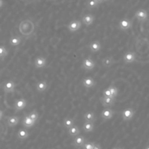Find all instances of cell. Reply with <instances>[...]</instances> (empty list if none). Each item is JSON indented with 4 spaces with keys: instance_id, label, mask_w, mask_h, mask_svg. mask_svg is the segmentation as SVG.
Wrapping results in <instances>:
<instances>
[{
    "instance_id": "cell-15",
    "label": "cell",
    "mask_w": 149,
    "mask_h": 149,
    "mask_svg": "<svg viewBox=\"0 0 149 149\" xmlns=\"http://www.w3.org/2000/svg\"><path fill=\"white\" fill-rule=\"evenodd\" d=\"M94 20L95 17L93 15L90 13H87L83 16L81 23H83L86 26H89L93 24Z\"/></svg>"
},
{
    "instance_id": "cell-4",
    "label": "cell",
    "mask_w": 149,
    "mask_h": 149,
    "mask_svg": "<svg viewBox=\"0 0 149 149\" xmlns=\"http://www.w3.org/2000/svg\"><path fill=\"white\" fill-rule=\"evenodd\" d=\"M132 27V22L128 18L121 19L118 23V28L122 31H127Z\"/></svg>"
},
{
    "instance_id": "cell-9",
    "label": "cell",
    "mask_w": 149,
    "mask_h": 149,
    "mask_svg": "<svg viewBox=\"0 0 149 149\" xmlns=\"http://www.w3.org/2000/svg\"><path fill=\"white\" fill-rule=\"evenodd\" d=\"M102 105L105 108H110L113 106L115 102V98L102 97L100 98Z\"/></svg>"
},
{
    "instance_id": "cell-2",
    "label": "cell",
    "mask_w": 149,
    "mask_h": 149,
    "mask_svg": "<svg viewBox=\"0 0 149 149\" xmlns=\"http://www.w3.org/2000/svg\"><path fill=\"white\" fill-rule=\"evenodd\" d=\"M95 66V62L90 57L85 58L83 61L81 65V68L87 71L93 70Z\"/></svg>"
},
{
    "instance_id": "cell-20",
    "label": "cell",
    "mask_w": 149,
    "mask_h": 149,
    "mask_svg": "<svg viewBox=\"0 0 149 149\" xmlns=\"http://www.w3.org/2000/svg\"><path fill=\"white\" fill-rule=\"evenodd\" d=\"M20 118L17 116H11L7 119V124L9 127H14L17 125L19 122Z\"/></svg>"
},
{
    "instance_id": "cell-22",
    "label": "cell",
    "mask_w": 149,
    "mask_h": 149,
    "mask_svg": "<svg viewBox=\"0 0 149 149\" xmlns=\"http://www.w3.org/2000/svg\"><path fill=\"white\" fill-rule=\"evenodd\" d=\"M29 136V132L26 129H20L17 133V137L20 140H25Z\"/></svg>"
},
{
    "instance_id": "cell-39",
    "label": "cell",
    "mask_w": 149,
    "mask_h": 149,
    "mask_svg": "<svg viewBox=\"0 0 149 149\" xmlns=\"http://www.w3.org/2000/svg\"><path fill=\"white\" fill-rule=\"evenodd\" d=\"M144 149H149V145L148 144H147V145L146 146V147Z\"/></svg>"
},
{
    "instance_id": "cell-41",
    "label": "cell",
    "mask_w": 149,
    "mask_h": 149,
    "mask_svg": "<svg viewBox=\"0 0 149 149\" xmlns=\"http://www.w3.org/2000/svg\"><path fill=\"white\" fill-rule=\"evenodd\" d=\"M48 1H55L56 0H48Z\"/></svg>"
},
{
    "instance_id": "cell-11",
    "label": "cell",
    "mask_w": 149,
    "mask_h": 149,
    "mask_svg": "<svg viewBox=\"0 0 149 149\" xmlns=\"http://www.w3.org/2000/svg\"><path fill=\"white\" fill-rule=\"evenodd\" d=\"M16 84L13 80L6 81L3 85V90L6 93H13L15 91Z\"/></svg>"
},
{
    "instance_id": "cell-19",
    "label": "cell",
    "mask_w": 149,
    "mask_h": 149,
    "mask_svg": "<svg viewBox=\"0 0 149 149\" xmlns=\"http://www.w3.org/2000/svg\"><path fill=\"white\" fill-rule=\"evenodd\" d=\"M47 86H48V84L45 80L38 81L36 85V90L39 93L44 92L47 89Z\"/></svg>"
},
{
    "instance_id": "cell-5",
    "label": "cell",
    "mask_w": 149,
    "mask_h": 149,
    "mask_svg": "<svg viewBox=\"0 0 149 149\" xmlns=\"http://www.w3.org/2000/svg\"><path fill=\"white\" fill-rule=\"evenodd\" d=\"M134 111L132 108H127L122 112V118L123 121H129L132 119L134 115Z\"/></svg>"
},
{
    "instance_id": "cell-6",
    "label": "cell",
    "mask_w": 149,
    "mask_h": 149,
    "mask_svg": "<svg viewBox=\"0 0 149 149\" xmlns=\"http://www.w3.org/2000/svg\"><path fill=\"white\" fill-rule=\"evenodd\" d=\"M87 141L86 139L82 135H77L74 137L72 141V145L77 148L82 147L83 144Z\"/></svg>"
},
{
    "instance_id": "cell-33",
    "label": "cell",
    "mask_w": 149,
    "mask_h": 149,
    "mask_svg": "<svg viewBox=\"0 0 149 149\" xmlns=\"http://www.w3.org/2000/svg\"><path fill=\"white\" fill-rule=\"evenodd\" d=\"M93 149H101V146H100V144H98V143H95Z\"/></svg>"
},
{
    "instance_id": "cell-31",
    "label": "cell",
    "mask_w": 149,
    "mask_h": 149,
    "mask_svg": "<svg viewBox=\"0 0 149 149\" xmlns=\"http://www.w3.org/2000/svg\"><path fill=\"white\" fill-rule=\"evenodd\" d=\"M95 142L93 141H86L82 146V149H93Z\"/></svg>"
},
{
    "instance_id": "cell-21",
    "label": "cell",
    "mask_w": 149,
    "mask_h": 149,
    "mask_svg": "<svg viewBox=\"0 0 149 149\" xmlns=\"http://www.w3.org/2000/svg\"><path fill=\"white\" fill-rule=\"evenodd\" d=\"M83 118H84V120L85 121L93 122H94L97 119L95 113L93 112L90 111L86 112L84 114Z\"/></svg>"
},
{
    "instance_id": "cell-32",
    "label": "cell",
    "mask_w": 149,
    "mask_h": 149,
    "mask_svg": "<svg viewBox=\"0 0 149 149\" xmlns=\"http://www.w3.org/2000/svg\"><path fill=\"white\" fill-rule=\"evenodd\" d=\"M102 95H103V97H112V94L108 88H107L103 90Z\"/></svg>"
},
{
    "instance_id": "cell-10",
    "label": "cell",
    "mask_w": 149,
    "mask_h": 149,
    "mask_svg": "<svg viewBox=\"0 0 149 149\" xmlns=\"http://www.w3.org/2000/svg\"><path fill=\"white\" fill-rule=\"evenodd\" d=\"M134 17L139 22H144L147 19V12L144 9H139L135 12Z\"/></svg>"
},
{
    "instance_id": "cell-18",
    "label": "cell",
    "mask_w": 149,
    "mask_h": 149,
    "mask_svg": "<svg viewBox=\"0 0 149 149\" xmlns=\"http://www.w3.org/2000/svg\"><path fill=\"white\" fill-rule=\"evenodd\" d=\"M36 122L32 120L27 115H25L22 120V125L27 128H29L32 127L35 125Z\"/></svg>"
},
{
    "instance_id": "cell-35",
    "label": "cell",
    "mask_w": 149,
    "mask_h": 149,
    "mask_svg": "<svg viewBox=\"0 0 149 149\" xmlns=\"http://www.w3.org/2000/svg\"><path fill=\"white\" fill-rule=\"evenodd\" d=\"M95 2H96L98 5L104 2V0H94Z\"/></svg>"
},
{
    "instance_id": "cell-42",
    "label": "cell",
    "mask_w": 149,
    "mask_h": 149,
    "mask_svg": "<svg viewBox=\"0 0 149 149\" xmlns=\"http://www.w3.org/2000/svg\"><path fill=\"white\" fill-rule=\"evenodd\" d=\"M50 149H53V148H50Z\"/></svg>"
},
{
    "instance_id": "cell-24",
    "label": "cell",
    "mask_w": 149,
    "mask_h": 149,
    "mask_svg": "<svg viewBox=\"0 0 149 149\" xmlns=\"http://www.w3.org/2000/svg\"><path fill=\"white\" fill-rule=\"evenodd\" d=\"M94 122L85 121L83 125V129L85 132H90L94 130Z\"/></svg>"
},
{
    "instance_id": "cell-28",
    "label": "cell",
    "mask_w": 149,
    "mask_h": 149,
    "mask_svg": "<svg viewBox=\"0 0 149 149\" xmlns=\"http://www.w3.org/2000/svg\"><path fill=\"white\" fill-rule=\"evenodd\" d=\"M86 6L87 9H88L89 10H91L97 8L98 6V4L94 0H88L86 3Z\"/></svg>"
},
{
    "instance_id": "cell-25",
    "label": "cell",
    "mask_w": 149,
    "mask_h": 149,
    "mask_svg": "<svg viewBox=\"0 0 149 149\" xmlns=\"http://www.w3.org/2000/svg\"><path fill=\"white\" fill-rule=\"evenodd\" d=\"M22 42V38L19 36H15L10 37L9 40V44L12 46L19 45Z\"/></svg>"
},
{
    "instance_id": "cell-36",
    "label": "cell",
    "mask_w": 149,
    "mask_h": 149,
    "mask_svg": "<svg viewBox=\"0 0 149 149\" xmlns=\"http://www.w3.org/2000/svg\"><path fill=\"white\" fill-rule=\"evenodd\" d=\"M112 149H123V147H120V146H116L113 147Z\"/></svg>"
},
{
    "instance_id": "cell-16",
    "label": "cell",
    "mask_w": 149,
    "mask_h": 149,
    "mask_svg": "<svg viewBox=\"0 0 149 149\" xmlns=\"http://www.w3.org/2000/svg\"><path fill=\"white\" fill-rule=\"evenodd\" d=\"M88 48L90 51L93 53H95L98 51H100L101 49V44L100 42L98 40H95L93 41H91L89 45Z\"/></svg>"
},
{
    "instance_id": "cell-37",
    "label": "cell",
    "mask_w": 149,
    "mask_h": 149,
    "mask_svg": "<svg viewBox=\"0 0 149 149\" xmlns=\"http://www.w3.org/2000/svg\"><path fill=\"white\" fill-rule=\"evenodd\" d=\"M3 112L0 109V120L2 119V117H3Z\"/></svg>"
},
{
    "instance_id": "cell-17",
    "label": "cell",
    "mask_w": 149,
    "mask_h": 149,
    "mask_svg": "<svg viewBox=\"0 0 149 149\" xmlns=\"http://www.w3.org/2000/svg\"><path fill=\"white\" fill-rule=\"evenodd\" d=\"M102 65L105 68H109L115 63V61L111 56L104 57L101 61Z\"/></svg>"
},
{
    "instance_id": "cell-1",
    "label": "cell",
    "mask_w": 149,
    "mask_h": 149,
    "mask_svg": "<svg viewBox=\"0 0 149 149\" xmlns=\"http://www.w3.org/2000/svg\"><path fill=\"white\" fill-rule=\"evenodd\" d=\"M36 26L34 22L30 19L22 20L19 26V30L20 34L24 37H31L35 32Z\"/></svg>"
},
{
    "instance_id": "cell-3",
    "label": "cell",
    "mask_w": 149,
    "mask_h": 149,
    "mask_svg": "<svg viewBox=\"0 0 149 149\" xmlns=\"http://www.w3.org/2000/svg\"><path fill=\"white\" fill-rule=\"evenodd\" d=\"M81 22L77 19H74L70 21L67 26V29L70 32L74 33L78 31L81 27Z\"/></svg>"
},
{
    "instance_id": "cell-40",
    "label": "cell",
    "mask_w": 149,
    "mask_h": 149,
    "mask_svg": "<svg viewBox=\"0 0 149 149\" xmlns=\"http://www.w3.org/2000/svg\"><path fill=\"white\" fill-rule=\"evenodd\" d=\"M110 1H111V0H104V2H108Z\"/></svg>"
},
{
    "instance_id": "cell-7",
    "label": "cell",
    "mask_w": 149,
    "mask_h": 149,
    "mask_svg": "<svg viewBox=\"0 0 149 149\" xmlns=\"http://www.w3.org/2000/svg\"><path fill=\"white\" fill-rule=\"evenodd\" d=\"M115 113V112L114 110L109 108H106L102 111L101 113V117L102 119L104 121L108 120L112 118Z\"/></svg>"
},
{
    "instance_id": "cell-27",
    "label": "cell",
    "mask_w": 149,
    "mask_h": 149,
    "mask_svg": "<svg viewBox=\"0 0 149 149\" xmlns=\"http://www.w3.org/2000/svg\"><path fill=\"white\" fill-rule=\"evenodd\" d=\"M108 88H109V90L112 94V97L116 98L117 97V95L118 94V92H119L118 88L113 85H110Z\"/></svg>"
},
{
    "instance_id": "cell-23",
    "label": "cell",
    "mask_w": 149,
    "mask_h": 149,
    "mask_svg": "<svg viewBox=\"0 0 149 149\" xmlns=\"http://www.w3.org/2000/svg\"><path fill=\"white\" fill-rule=\"evenodd\" d=\"M68 133L71 136H76L80 134V130L77 125H73L72 126L68 129Z\"/></svg>"
},
{
    "instance_id": "cell-13",
    "label": "cell",
    "mask_w": 149,
    "mask_h": 149,
    "mask_svg": "<svg viewBox=\"0 0 149 149\" xmlns=\"http://www.w3.org/2000/svg\"><path fill=\"white\" fill-rule=\"evenodd\" d=\"M26 105H27L26 100L23 98H21L16 100L14 104V108L15 111L16 112H18L23 109L26 107Z\"/></svg>"
},
{
    "instance_id": "cell-14",
    "label": "cell",
    "mask_w": 149,
    "mask_h": 149,
    "mask_svg": "<svg viewBox=\"0 0 149 149\" xmlns=\"http://www.w3.org/2000/svg\"><path fill=\"white\" fill-rule=\"evenodd\" d=\"M47 64V59L42 56H38L34 60L35 67L37 69L43 68Z\"/></svg>"
},
{
    "instance_id": "cell-30",
    "label": "cell",
    "mask_w": 149,
    "mask_h": 149,
    "mask_svg": "<svg viewBox=\"0 0 149 149\" xmlns=\"http://www.w3.org/2000/svg\"><path fill=\"white\" fill-rule=\"evenodd\" d=\"M8 55V51L5 47L3 45L0 46V59L4 58Z\"/></svg>"
},
{
    "instance_id": "cell-34",
    "label": "cell",
    "mask_w": 149,
    "mask_h": 149,
    "mask_svg": "<svg viewBox=\"0 0 149 149\" xmlns=\"http://www.w3.org/2000/svg\"><path fill=\"white\" fill-rule=\"evenodd\" d=\"M3 125L1 123H0V135L3 132Z\"/></svg>"
},
{
    "instance_id": "cell-8",
    "label": "cell",
    "mask_w": 149,
    "mask_h": 149,
    "mask_svg": "<svg viewBox=\"0 0 149 149\" xmlns=\"http://www.w3.org/2000/svg\"><path fill=\"white\" fill-rule=\"evenodd\" d=\"M136 54L133 51H127L123 55V60L125 63L130 64L136 61Z\"/></svg>"
},
{
    "instance_id": "cell-29",
    "label": "cell",
    "mask_w": 149,
    "mask_h": 149,
    "mask_svg": "<svg viewBox=\"0 0 149 149\" xmlns=\"http://www.w3.org/2000/svg\"><path fill=\"white\" fill-rule=\"evenodd\" d=\"M32 120H33L34 121L36 122L38 118V112L34 110L31 112H30L28 115H27Z\"/></svg>"
},
{
    "instance_id": "cell-26",
    "label": "cell",
    "mask_w": 149,
    "mask_h": 149,
    "mask_svg": "<svg viewBox=\"0 0 149 149\" xmlns=\"http://www.w3.org/2000/svg\"><path fill=\"white\" fill-rule=\"evenodd\" d=\"M63 124V126L65 128L69 129V127L72 126L73 125H74V122L73 118L70 117H66L64 118Z\"/></svg>"
},
{
    "instance_id": "cell-38",
    "label": "cell",
    "mask_w": 149,
    "mask_h": 149,
    "mask_svg": "<svg viewBox=\"0 0 149 149\" xmlns=\"http://www.w3.org/2000/svg\"><path fill=\"white\" fill-rule=\"evenodd\" d=\"M3 5V0H0V8H1Z\"/></svg>"
},
{
    "instance_id": "cell-12",
    "label": "cell",
    "mask_w": 149,
    "mask_h": 149,
    "mask_svg": "<svg viewBox=\"0 0 149 149\" xmlns=\"http://www.w3.org/2000/svg\"><path fill=\"white\" fill-rule=\"evenodd\" d=\"M82 84L84 87L87 88H90L94 87L96 84V81L91 76L84 77L82 80Z\"/></svg>"
}]
</instances>
